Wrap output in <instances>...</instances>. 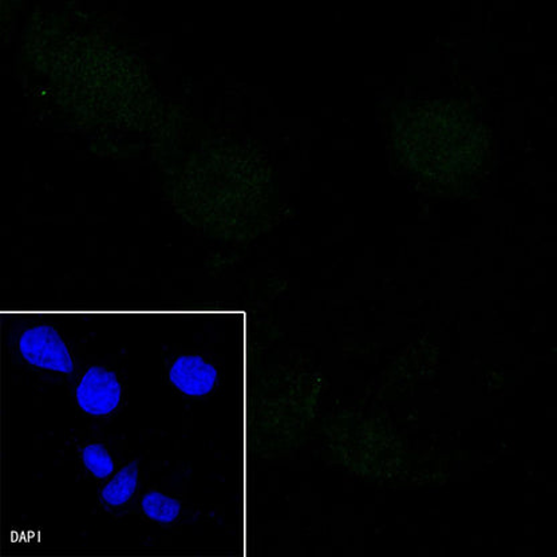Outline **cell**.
<instances>
[{
  "instance_id": "1",
  "label": "cell",
  "mask_w": 557,
  "mask_h": 557,
  "mask_svg": "<svg viewBox=\"0 0 557 557\" xmlns=\"http://www.w3.org/2000/svg\"><path fill=\"white\" fill-rule=\"evenodd\" d=\"M166 184L174 209L211 239L248 242L270 224L274 185L269 165L235 139L201 143L177 162Z\"/></svg>"
},
{
  "instance_id": "2",
  "label": "cell",
  "mask_w": 557,
  "mask_h": 557,
  "mask_svg": "<svg viewBox=\"0 0 557 557\" xmlns=\"http://www.w3.org/2000/svg\"><path fill=\"white\" fill-rule=\"evenodd\" d=\"M449 115L443 108H420L408 114L397 127L398 152L411 171L422 177H444L457 172L458 154L472 149V135L469 129H450Z\"/></svg>"
},
{
  "instance_id": "3",
  "label": "cell",
  "mask_w": 557,
  "mask_h": 557,
  "mask_svg": "<svg viewBox=\"0 0 557 557\" xmlns=\"http://www.w3.org/2000/svg\"><path fill=\"white\" fill-rule=\"evenodd\" d=\"M17 347L23 359L34 368L52 373L73 374L72 352L54 327L39 324L23 331Z\"/></svg>"
},
{
  "instance_id": "4",
  "label": "cell",
  "mask_w": 557,
  "mask_h": 557,
  "mask_svg": "<svg viewBox=\"0 0 557 557\" xmlns=\"http://www.w3.org/2000/svg\"><path fill=\"white\" fill-rule=\"evenodd\" d=\"M75 397L84 413L107 417L120 408L121 382L112 371L101 366H92L81 379Z\"/></svg>"
},
{
  "instance_id": "5",
  "label": "cell",
  "mask_w": 557,
  "mask_h": 557,
  "mask_svg": "<svg viewBox=\"0 0 557 557\" xmlns=\"http://www.w3.org/2000/svg\"><path fill=\"white\" fill-rule=\"evenodd\" d=\"M170 380L178 392L189 397H205L218 385V371L207 359L183 356L174 359Z\"/></svg>"
},
{
  "instance_id": "6",
  "label": "cell",
  "mask_w": 557,
  "mask_h": 557,
  "mask_svg": "<svg viewBox=\"0 0 557 557\" xmlns=\"http://www.w3.org/2000/svg\"><path fill=\"white\" fill-rule=\"evenodd\" d=\"M138 474L137 463L131 462L110 475L108 483L100 491L102 507L117 510L129 504L137 490Z\"/></svg>"
},
{
  "instance_id": "7",
  "label": "cell",
  "mask_w": 557,
  "mask_h": 557,
  "mask_svg": "<svg viewBox=\"0 0 557 557\" xmlns=\"http://www.w3.org/2000/svg\"><path fill=\"white\" fill-rule=\"evenodd\" d=\"M141 509L148 520L159 524H172L182 513V504L164 493L152 491L143 497Z\"/></svg>"
},
{
  "instance_id": "8",
  "label": "cell",
  "mask_w": 557,
  "mask_h": 557,
  "mask_svg": "<svg viewBox=\"0 0 557 557\" xmlns=\"http://www.w3.org/2000/svg\"><path fill=\"white\" fill-rule=\"evenodd\" d=\"M78 456L86 472L96 480L109 479L114 473L113 457L101 444L90 443L81 445Z\"/></svg>"
}]
</instances>
